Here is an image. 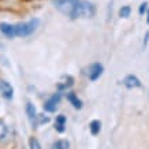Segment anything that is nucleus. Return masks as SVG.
Returning a JSON list of instances; mask_svg holds the SVG:
<instances>
[{
  "instance_id": "nucleus-1",
  "label": "nucleus",
  "mask_w": 149,
  "mask_h": 149,
  "mask_svg": "<svg viewBox=\"0 0 149 149\" xmlns=\"http://www.w3.org/2000/svg\"><path fill=\"white\" fill-rule=\"evenodd\" d=\"M96 10L95 6L88 0H77L75 3V10H74V17L72 19L77 18H92L95 15Z\"/></svg>"
},
{
  "instance_id": "nucleus-2",
  "label": "nucleus",
  "mask_w": 149,
  "mask_h": 149,
  "mask_svg": "<svg viewBox=\"0 0 149 149\" xmlns=\"http://www.w3.org/2000/svg\"><path fill=\"white\" fill-rule=\"evenodd\" d=\"M40 25V19L38 18H33L27 22H21L18 25H15L17 27V36L18 37H27L30 36L32 33L36 32V29Z\"/></svg>"
},
{
  "instance_id": "nucleus-3",
  "label": "nucleus",
  "mask_w": 149,
  "mask_h": 149,
  "mask_svg": "<svg viewBox=\"0 0 149 149\" xmlns=\"http://www.w3.org/2000/svg\"><path fill=\"white\" fill-rule=\"evenodd\" d=\"M75 3H77V0H54L55 7H56L60 13H63L64 15L70 17L71 19H72V17H74Z\"/></svg>"
},
{
  "instance_id": "nucleus-4",
  "label": "nucleus",
  "mask_w": 149,
  "mask_h": 149,
  "mask_svg": "<svg viewBox=\"0 0 149 149\" xmlns=\"http://www.w3.org/2000/svg\"><path fill=\"white\" fill-rule=\"evenodd\" d=\"M60 100H62V95H60V92L54 93L51 97H48V100H45V103H44V109H45L47 112H56Z\"/></svg>"
},
{
  "instance_id": "nucleus-5",
  "label": "nucleus",
  "mask_w": 149,
  "mask_h": 149,
  "mask_svg": "<svg viewBox=\"0 0 149 149\" xmlns=\"http://www.w3.org/2000/svg\"><path fill=\"white\" fill-rule=\"evenodd\" d=\"M104 71V67L103 64L99 63V62H96V63H92L88 68V77L91 81H97L100 77H101V74Z\"/></svg>"
},
{
  "instance_id": "nucleus-6",
  "label": "nucleus",
  "mask_w": 149,
  "mask_h": 149,
  "mask_svg": "<svg viewBox=\"0 0 149 149\" xmlns=\"http://www.w3.org/2000/svg\"><path fill=\"white\" fill-rule=\"evenodd\" d=\"M0 96L6 100H13L14 97V88L10 82L0 79Z\"/></svg>"
},
{
  "instance_id": "nucleus-7",
  "label": "nucleus",
  "mask_w": 149,
  "mask_h": 149,
  "mask_svg": "<svg viewBox=\"0 0 149 149\" xmlns=\"http://www.w3.org/2000/svg\"><path fill=\"white\" fill-rule=\"evenodd\" d=\"M0 32L7 38H14L17 36V27H15V25H11L8 22H1L0 23Z\"/></svg>"
},
{
  "instance_id": "nucleus-8",
  "label": "nucleus",
  "mask_w": 149,
  "mask_h": 149,
  "mask_svg": "<svg viewBox=\"0 0 149 149\" xmlns=\"http://www.w3.org/2000/svg\"><path fill=\"white\" fill-rule=\"evenodd\" d=\"M74 85V78L71 75H63L60 78V81L56 84V89L59 92H63V91H67L68 88H71Z\"/></svg>"
},
{
  "instance_id": "nucleus-9",
  "label": "nucleus",
  "mask_w": 149,
  "mask_h": 149,
  "mask_svg": "<svg viewBox=\"0 0 149 149\" xmlns=\"http://www.w3.org/2000/svg\"><path fill=\"white\" fill-rule=\"evenodd\" d=\"M123 85L126 86L127 89H136V88H140L141 86V81L137 75L129 74V75H126L125 79H123Z\"/></svg>"
},
{
  "instance_id": "nucleus-10",
  "label": "nucleus",
  "mask_w": 149,
  "mask_h": 149,
  "mask_svg": "<svg viewBox=\"0 0 149 149\" xmlns=\"http://www.w3.org/2000/svg\"><path fill=\"white\" fill-rule=\"evenodd\" d=\"M66 99L70 104H71L72 107L75 109H81L82 108V100L78 99V96L75 93H72V92H68L67 95H66Z\"/></svg>"
},
{
  "instance_id": "nucleus-11",
  "label": "nucleus",
  "mask_w": 149,
  "mask_h": 149,
  "mask_svg": "<svg viewBox=\"0 0 149 149\" xmlns=\"http://www.w3.org/2000/svg\"><path fill=\"white\" fill-rule=\"evenodd\" d=\"M66 123H67V119L64 115H58L56 119H55V130L58 133H64L66 130Z\"/></svg>"
},
{
  "instance_id": "nucleus-12",
  "label": "nucleus",
  "mask_w": 149,
  "mask_h": 149,
  "mask_svg": "<svg viewBox=\"0 0 149 149\" xmlns=\"http://www.w3.org/2000/svg\"><path fill=\"white\" fill-rule=\"evenodd\" d=\"M26 115H27V118L32 120L33 123H34V120L37 119V116H38V113H37V108H36V105L33 103H26Z\"/></svg>"
},
{
  "instance_id": "nucleus-13",
  "label": "nucleus",
  "mask_w": 149,
  "mask_h": 149,
  "mask_svg": "<svg viewBox=\"0 0 149 149\" xmlns=\"http://www.w3.org/2000/svg\"><path fill=\"white\" fill-rule=\"evenodd\" d=\"M89 130H91L92 136H97V134L100 133V130H101V122L97 120V119L92 120V122L89 123Z\"/></svg>"
},
{
  "instance_id": "nucleus-14",
  "label": "nucleus",
  "mask_w": 149,
  "mask_h": 149,
  "mask_svg": "<svg viewBox=\"0 0 149 149\" xmlns=\"http://www.w3.org/2000/svg\"><path fill=\"white\" fill-rule=\"evenodd\" d=\"M70 148V142L67 140H58L55 141L52 145V149H68Z\"/></svg>"
},
{
  "instance_id": "nucleus-15",
  "label": "nucleus",
  "mask_w": 149,
  "mask_h": 149,
  "mask_svg": "<svg viewBox=\"0 0 149 149\" xmlns=\"http://www.w3.org/2000/svg\"><path fill=\"white\" fill-rule=\"evenodd\" d=\"M131 14V7L130 6H123L122 8L119 10V17L120 18H129Z\"/></svg>"
},
{
  "instance_id": "nucleus-16",
  "label": "nucleus",
  "mask_w": 149,
  "mask_h": 149,
  "mask_svg": "<svg viewBox=\"0 0 149 149\" xmlns=\"http://www.w3.org/2000/svg\"><path fill=\"white\" fill-rule=\"evenodd\" d=\"M29 148L30 149H42L41 148V145H40V142H38V140L34 138V137H32V138L29 140Z\"/></svg>"
},
{
  "instance_id": "nucleus-17",
  "label": "nucleus",
  "mask_w": 149,
  "mask_h": 149,
  "mask_svg": "<svg viewBox=\"0 0 149 149\" xmlns=\"http://www.w3.org/2000/svg\"><path fill=\"white\" fill-rule=\"evenodd\" d=\"M48 122H49V118L38 113V116H37V119L34 120V123H33V125H42V123H48Z\"/></svg>"
},
{
  "instance_id": "nucleus-18",
  "label": "nucleus",
  "mask_w": 149,
  "mask_h": 149,
  "mask_svg": "<svg viewBox=\"0 0 149 149\" xmlns=\"http://www.w3.org/2000/svg\"><path fill=\"white\" fill-rule=\"evenodd\" d=\"M6 134H7V127H6V125H4L3 120H0V140L4 138Z\"/></svg>"
},
{
  "instance_id": "nucleus-19",
  "label": "nucleus",
  "mask_w": 149,
  "mask_h": 149,
  "mask_svg": "<svg viewBox=\"0 0 149 149\" xmlns=\"http://www.w3.org/2000/svg\"><path fill=\"white\" fill-rule=\"evenodd\" d=\"M146 11H148V3H146V1H144V3H141V4H140L138 13H140V15H144Z\"/></svg>"
},
{
  "instance_id": "nucleus-20",
  "label": "nucleus",
  "mask_w": 149,
  "mask_h": 149,
  "mask_svg": "<svg viewBox=\"0 0 149 149\" xmlns=\"http://www.w3.org/2000/svg\"><path fill=\"white\" fill-rule=\"evenodd\" d=\"M148 41H149V32H146V34H145V40H144V48L146 47Z\"/></svg>"
},
{
  "instance_id": "nucleus-21",
  "label": "nucleus",
  "mask_w": 149,
  "mask_h": 149,
  "mask_svg": "<svg viewBox=\"0 0 149 149\" xmlns=\"http://www.w3.org/2000/svg\"><path fill=\"white\" fill-rule=\"evenodd\" d=\"M146 13H148V18H146V22H148V25H149V10L146 11Z\"/></svg>"
}]
</instances>
